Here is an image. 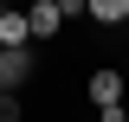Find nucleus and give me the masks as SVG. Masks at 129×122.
<instances>
[{
    "label": "nucleus",
    "instance_id": "obj_1",
    "mask_svg": "<svg viewBox=\"0 0 129 122\" xmlns=\"http://www.w3.org/2000/svg\"><path fill=\"white\" fill-rule=\"evenodd\" d=\"M39 77V45H0V90H26Z\"/></svg>",
    "mask_w": 129,
    "mask_h": 122
},
{
    "label": "nucleus",
    "instance_id": "obj_2",
    "mask_svg": "<svg viewBox=\"0 0 129 122\" xmlns=\"http://www.w3.org/2000/svg\"><path fill=\"white\" fill-rule=\"evenodd\" d=\"M19 13H26V32H32V45H52V39H64V19H58V0H26Z\"/></svg>",
    "mask_w": 129,
    "mask_h": 122
},
{
    "label": "nucleus",
    "instance_id": "obj_3",
    "mask_svg": "<svg viewBox=\"0 0 129 122\" xmlns=\"http://www.w3.org/2000/svg\"><path fill=\"white\" fill-rule=\"evenodd\" d=\"M123 90H129V77H123V64H97V71L84 77V96H90L97 109H103V103H123Z\"/></svg>",
    "mask_w": 129,
    "mask_h": 122
},
{
    "label": "nucleus",
    "instance_id": "obj_4",
    "mask_svg": "<svg viewBox=\"0 0 129 122\" xmlns=\"http://www.w3.org/2000/svg\"><path fill=\"white\" fill-rule=\"evenodd\" d=\"M84 19L116 39V32H129V0H84Z\"/></svg>",
    "mask_w": 129,
    "mask_h": 122
},
{
    "label": "nucleus",
    "instance_id": "obj_5",
    "mask_svg": "<svg viewBox=\"0 0 129 122\" xmlns=\"http://www.w3.org/2000/svg\"><path fill=\"white\" fill-rule=\"evenodd\" d=\"M0 45H32L26 13H19V7H0Z\"/></svg>",
    "mask_w": 129,
    "mask_h": 122
},
{
    "label": "nucleus",
    "instance_id": "obj_6",
    "mask_svg": "<svg viewBox=\"0 0 129 122\" xmlns=\"http://www.w3.org/2000/svg\"><path fill=\"white\" fill-rule=\"evenodd\" d=\"M0 122H26V96L19 90H0Z\"/></svg>",
    "mask_w": 129,
    "mask_h": 122
},
{
    "label": "nucleus",
    "instance_id": "obj_7",
    "mask_svg": "<svg viewBox=\"0 0 129 122\" xmlns=\"http://www.w3.org/2000/svg\"><path fill=\"white\" fill-rule=\"evenodd\" d=\"M58 19L71 26V19H84V0H58Z\"/></svg>",
    "mask_w": 129,
    "mask_h": 122
},
{
    "label": "nucleus",
    "instance_id": "obj_8",
    "mask_svg": "<svg viewBox=\"0 0 129 122\" xmlns=\"http://www.w3.org/2000/svg\"><path fill=\"white\" fill-rule=\"evenodd\" d=\"M97 122H129V109H123V103H103V109H97Z\"/></svg>",
    "mask_w": 129,
    "mask_h": 122
}]
</instances>
